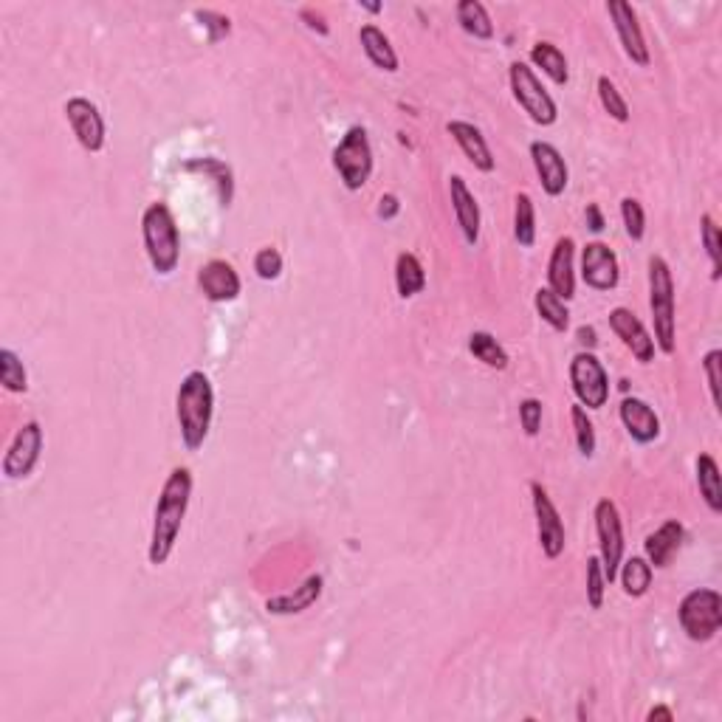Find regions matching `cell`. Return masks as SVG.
I'll list each match as a JSON object with an SVG mask.
<instances>
[{"instance_id": "1", "label": "cell", "mask_w": 722, "mask_h": 722, "mask_svg": "<svg viewBox=\"0 0 722 722\" xmlns=\"http://www.w3.org/2000/svg\"><path fill=\"white\" fill-rule=\"evenodd\" d=\"M189 500H192V471L187 466H175L158 491L156 511H153V531H150V548H147V559L153 567L170 562L187 519Z\"/></svg>"}, {"instance_id": "2", "label": "cell", "mask_w": 722, "mask_h": 722, "mask_svg": "<svg viewBox=\"0 0 722 722\" xmlns=\"http://www.w3.org/2000/svg\"><path fill=\"white\" fill-rule=\"evenodd\" d=\"M215 415V387L204 370H189L175 393V418L187 452L204 449Z\"/></svg>"}, {"instance_id": "3", "label": "cell", "mask_w": 722, "mask_h": 722, "mask_svg": "<svg viewBox=\"0 0 722 722\" xmlns=\"http://www.w3.org/2000/svg\"><path fill=\"white\" fill-rule=\"evenodd\" d=\"M142 243L153 271L170 277L181 263V235L173 209L164 201H153L142 212Z\"/></svg>"}, {"instance_id": "4", "label": "cell", "mask_w": 722, "mask_h": 722, "mask_svg": "<svg viewBox=\"0 0 722 722\" xmlns=\"http://www.w3.org/2000/svg\"><path fill=\"white\" fill-rule=\"evenodd\" d=\"M649 311H652V328H655V347L660 353L672 356L677 347V322H675V280L669 263L652 254L649 257Z\"/></svg>"}, {"instance_id": "5", "label": "cell", "mask_w": 722, "mask_h": 722, "mask_svg": "<svg viewBox=\"0 0 722 722\" xmlns=\"http://www.w3.org/2000/svg\"><path fill=\"white\" fill-rule=\"evenodd\" d=\"M680 627L694 644H708L722 629V596L711 587H697L677 607Z\"/></svg>"}, {"instance_id": "6", "label": "cell", "mask_w": 722, "mask_h": 722, "mask_svg": "<svg viewBox=\"0 0 722 722\" xmlns=\"http://www.w3.org/2000/svg\"><path fill=\"white\" fill-rule=\"evenodd\" d=\"M373 147L367 139V130L361 125H353L342 136V142L333 147V170L339 173L347 192H359L367 187L370 175H373Z\"/></svg>"}, {"instance_id": "7", "label": "cell", "mask_w": 722, "mask_h": 722, "mask_svg": "<svg viewBox=\"0 0 722 722\" xmlns=\"http://www.w3.org/2000/svg\"><path fill=\"white\" fill-rule=\"evenodd\" d=\"M508 82H511V94L517 99V105L528 116L531 122L539 127L556 125L559 119V108L553 102V96L548 94V88L542 85V79L536 77V71L528 63H511L508 68Z\"/></svg>"}, {"instance_id": "8", "label": "cell", "mask_w": 722, "mask_h": 722, "mask_svg": "<svg viewBox=\"0 0 722 722\" xmlns=\"http://www.w3.org/2000/svg\"><path fill=\"white\" fill-rule=\"evenodd\" d=\"M593 519H596V536H598V559H601V570L607 584H613L618 576V567L624 562V525H621V514L618 505L610 497H601L593 508Z\"/></svg>"}, {"instance_id": "9", "label": "cell", "mask_w": 722, "mask_h": 722, "mask_svg": "<svg viewBox=\"0 0 722 722\" xmlns=\"http://www.w3.org/2000/svg\"><path fill=\"white\" fill-rule=\"evenodd\" d=\"M570 387L584 409H601L610 401V373L598 361L596 353L579 350L570 359Z\"/></svg>"}, {"instance_id": "10", "label": "cell", "mask_w": 722, "mask_h": 722, "mask_svg": "<svg viewBox=\"0 0 722 722\" xmlns=\"http://www.w3.org/2000/svg\"><path fill=\"white\" fill-rule=\"evenodd\" d=\"M46 435L40 421H26L17 429V435L9 443L6 455H3V477L6 480H26L37 469L40 457H43Z\"/></svg>"}, {"instance_id": "11", "label": "cell", "mask_w": 722, "mask_h": 722, "mask_svg": "<svg viewBox=\"0 0 722 722\" xmlns=\"http://www.w3.org/2000/svg\"><path fill=\"white\" fill-rule=\"evenodd\" d=\"M531 500H534V517H536V536H539V548L545 553V559H559L565 553L567 531L559 508L550 500L548 488L542 483H531Z\"/></svg>"}, {"instance_id": "12", "label": "cell", "mask_w": 722, "mask_h": 722, "mask_svg": "<svg viewBox=\"0 0 722 722\" xmlns=\"http://www.w3.org/2000/svg\"><path fill=\"white\" fill-rule=\"evenodd\" d=\"M65 119H68V125L74 130V136H77V142L82 150H88V153H102L108 130H105L102 113H99V108H96L91 99H85V96H71V99L65 102Z\"/></svg>"}, {"instance_id": "13", "label": "cell", "mask_w": 722, "mask_h": 722, "mask_svg": "<svg viewBox=\"0 0 722 722\" xmlns=\"http://www.w3.org/2000/svg\"><path fill=\"white\" fill-rule=\"evenodd\" d=\"M581 280L593 291H613L618 285L621 266H618V257L607 243L593 240L581 249Z\"/></svg>"}, {"instance_id": "14", "label": "cell", "mask_w": 722, "mask_h": 722, "mask_svg": "<svg viewBox=\"0 0 722 722\" xmlns=\"http://www.w3.org/2000/svg\"><path fill=\"white\" fill-rule=\"evenodd\" d=\"M607 15L613 17L615 34H618V40H621L624 54H627L635 65L646 68V65L652 63V54H649L644 29H641V23H638L635 9H632L629 3H624V0H613V3H607Z\"/></svg>"}, {"instance_id": "15", "label": "cell", "mask_w": 722, "mask_h": 722, "mask_svg": "<svg viewBox=\"0 0 722 722\" xmlns=\"http://www.w3.org/2000/svg\"><path fill=\"white\" fill-rule=\"evenodd\" d=\"M610 330H613L615 336L621 339V345L627 347L629 353L641 361V364L655 361V350H658L655 339H652V333L644 328V322L632 314L629 308L618 305V308L610 311Z\"/></svg>"}, {"instance_id": "16", "label": "cell", "mask_w": 722, "mask_h": 722, "mask_svg": "<svg viewBox=\"0 0 722 722\" xmlns=\"http://www.w3.org/2000/svg\"><path fill=\"white\" fill-rule=\"evenodd\" d=\"M548 288L565 302L576 297V240L570 235L559 237L550 252Z\"/></svg>"}, {"instance_id": "17", "label": "cell", "mask_w": 722, "mask_h": 722, "mask_svg": "<svg viewBox=\"0 0 722 722\" xmlns=\"http://www.w3.org/2000/svg\"><path fill=\"white\" fill-rule=\"evenodd\" d=\"M531 158H534L536 175H539V184L545 189V195H550V198L565 195L567 184H570L565 156L550 142H534L531 144Z\"/></svg>"}, {"instance_id": "18", "label": "cell", "mask_w": 722, "mask_h": 722, "mask_svg": "<svg viewBox=\"0 0 722 722\" xmlns=\"http://www.w3.org/2000/svg\"><path fill=\"white\" fill-rule=\"evenodd\" d=\"M198 285H201V291H204V297L209 302H235L240 297V277H237V271L232 263H226V260H209L201 266L198 271Z\"/></svg>"}, {"instance_id": "19", "label": "cell", "mask_w": 722, "mask_h": 722, "mask_svg": "<svg viewBox=\"0 0 722 722\" xmlns=\"http://www.w3.org/2000/svg\"><path fill=\"white\" fill-rule=\"evenodd\" d=\"M618 418L627 429V435L635 443H655L660 438V418L655 409L646 404L644 398H624L618 407Z\"/></svg>"}, {"instance_id": "20", "label": "cell", "mask_w": 722, "mask_h": 722, "mask_svg": "<svg viewBox=\"0 0 722 722\" xmlns=\"http://www.w3.org/2000/svg\"><path fill=\"white\" fill-rule=\"evenodd\" d=\"M449 198H452V209H455L457 226H460V235L469 246H477L480 240V204L474 198V192L469 189V184L460 178V175H452L449 178Z\"/></svg>"}, {"instance_id": "21", "label": "cell", "mask_w": 722, "mask_h": 722, "mask_svg": "<svg viewBox=\"0 0 722 722\" xmlns=\"http://www.w3.org/2000/svg\"><path fill=\"white\" fill-rule=\"evenodd\" d=\"M446 130H449V136L457 142V147L463 150V156L469 158L480 173H494L497 161H494V153H491V147H488L486 136H483L480 127L471 125V122H463V119H452V122L446 125Z\"/></svg>"}, {"instance_id": "22", "label": "cell", "mask_w": 722, "mask_h": 722, "mask_svg": "<svg viewBox=\"0 0 722 722\" xmlns=\"http://www.w3.org/2000/svg\"><path fill=\"white\" fill-rule=\"evenodd\" d=\"M683 539H686V528L680 519H666L655 534L646 536L644 559L652 565V570H663L672 565L677 550L683 548Z\"/></svg>"}, {"instance_id": "23", "label": "cell", "mask_w": 722, "mask_h": 722, "mask_svg": "<svg viewBox=\"0 0 722 722\" xmlns=\"http://www.w3.org/2000/svg\"><path fill=\"white\" fill-rule=\"evenodd\" d=\"M322 590H325V579L314 573L308 579L302 581L299 587H294L291 593H280V596L268 598L266 610L271 615H299L305 610H311L316 601L322 598Z\"/></svg>"}, {"instance_id": "24", "label": "cell", "mask_w": 722, "mask_h": 722, "mask_svg": "<svg viewBox=\"0 0 722 722\" xmlns=\"http://www.w3.org/2000/svg\"><path fill=\"white\" fill-rule=\"evenodd\" d=\"M361 51L367 54V60L376 65L378 71L395 74L398 71V54H395L393 40L378 29L376 23H364L359 29Z\"/></svg>"}, {"instance_id": "25", "label": "cell", "mask_w": 722, "mask_h": 722, "mask_svg": "<svg viewBox=\"0 0 722 722\" xmlns=\"http://www.w3.org/2000/svg\"><path fill=\"white\" fill-rule=\"evenodd\" d=\"M184 170L212 178V184L218 189L220 206H232V198H235V175H232V167H229L226 161L212 156L189 158V161H184Z\"/></svg>"}, {"instance_id": "26", "label": "cell", "mask_w": 722, "mask_h": 722, "mask_svg": "<svg viewBox=\"0 0 722 722\" xmlns=\"http://www.w3.org/2000/svg\"><path fill=\"white\" fill-rule=\"evenodd\" d=\"M694 471H697V488H700V497L708 505L711 514H722V480H720V466L711 455H703L694 460Z\"/></svg>"}, {"instance_id": "27", "label": "cell", "mask_w": 722, "mask_h": 722, "mask_svg": "<svg viewBox=\"0 0 722 722\" xmlns=\"http://www.w3.org/2000/svg\"><path fill=\"white\" fill-rule=\"evenodd\" d=\"M426 288L424 263L412 252H401L395 260V291L401 299L418 297Z\"/></svg>"}, {"instance_id": "28", "label": "cell", "mask_w": 722, "mask_h": 722, "mask_svg": "<svg viewBox=\"0 0 722 722\" xmlns=\"http://www.w3.org/2000/svg\"><path fill=\"white\" fill-rule=\"evenodd\" d=\"M528 57H531V63H534L536 68H542V74H545L553 85H567V82H570V65H567L565 51L559 46L542 40V43L531 46Z\"/></svg>"}, {"instance_id": "29", "label": "cell", "mask_w": 722, "mask_h": 722, "mask_svg": "<svg viewBox=\"0 0 722 722\" xmlns=\"http://www.w3.org/2000/svg\"><path fill=\"white\" fill-rule=\"evenodd\" d=\"M455 17L460 29L474 37V40H491L494 37V23L488 9L480 0H460L455 6Z\"/></svg>"}, {"instance_id": "30", "label": "cell", "mask_w": 722, "mask_h": 722, "mask_svg": "<svg viewBox=\"0 0 722 722\" xmlns=\"http://www.w3.org/2000/svg\"><path fill=\"white\" fill-rule=\"evenodd\" d=\"M652 565L646 562L644 556H632L627 562H621L618 567V576L615 579L621 581V587H624V593L629 598H641L649 593V587H652Z\"/></svg>"}, {"instance_id": "31", "label": "cell", "mask_w": 722, "mask_h": 722, "mask_svg": "<svg viewBox=\"0 0 722 722\" xmlns=\"http://www.w3.org/2000/svg\"><path fill=\"white\" fill-rule=\"evenodd\" d=\"M469 353L477 361H483L491 370H508V350H505L488 330H474L469 336Z\"/></svg>"}, {"instance_id": "32", "label": "cell", "mask_w": 722, "mask_h": 722, "mask_svg": "<svg viewBox=\"0 0 722 722\" xmlns=\"http://www.w3.org/2000/svg\"><path fill=\"white\" fill-rule=\"evenodd\" d=\"M534 305L539 319H542L548 328H553L556 333H565V330L570 328V311H567V302L556 297L550 288H539V291H536Z\"/></svg>"}, {"instance_id": "33", "label": "cell", "mask_w": 722, "mask_h": 722, "mask_svg": "<svg viewBox=\"0 0 722 722\" xmlns=\"http://www.w3.org/2000/svg\"><path fill=\"white\" fill-rule=\"evenodd\" d=\"M514 240L522 249H531L536 243V206L528 192H519L514 198Z\"/></svg>"}, {"instance_id": "34", "label": "cell", "mask_w": 722, "mask_h": 722, "mask_svg": "<svg viewBox=\"0 0 722 722\" xmlns=\"http://www.w3.org/2000/svg\"><path fill=\"white\" fill-rule=\"evenodd\" d=\"M0 384H3L6 393H15V395L29 390L26 367H23V361H20V356H17L15 350H9V347L0 350Z\"/></svg>"}, {"instance_id": "35", "label": "cell", "mask_w": 722, "mask_h": 722, "mask_svg": "<svg viewBox=\"0 0 722 722\" xmlns=\"http://www.w3.org/2000/svg\"><path fill=\"white\" fill-rule=\"evenodd\" d=\"M570 424H573V435H576L579 455L590 460V457L596 455V426H593L590 415H587V409L581 407V404H573V407H570Z\"/></svg>"}, {"instance_id": "36", "label": "cell", "mask_w": 722, "mask_h": 722, "mask_svg": "<svg viewBox=\"0 0 722 722\" xmlns=\"http://www.w3.org/2000/svg\"><path fill=\"white\" fill-rule=\"evenodd\" d=\"M598 102L601 108L610 113V119H615L618 125H627L629 122V105L627 99L621 96L618 85L610 77H598Z\"/></svg>"}, {"instance_id": "37", "label": "cell", "mask_w": 722, "mask_h": 722, "mask_svg": "<svg viewBox=\"0 0 722 722\" xmlns=\"http://www.w3.org/2000/svg\"><path fill=\"white\" fill-rule=\"evenodd\" d=\"M700 240H703V249H706L708 260H711V280L717 283L722 277V252H720V226L711 215L700 218Z\"/></svg>"}, {"instance_id": "38", "label": "cell", "mask_w": 722, "mask_h": 722, "mask_svg": "<svg viewBox=\"0 0 722 722\" xmlns=\"http://www.w3.org/2000/svg\"><path fill=\"white\" fill-rule=\"evenodd\" d=\"M621 220H624V232L629 240L641 243L646 235V212L638 198H621Z\"/></svg>"}, {"instance_id": "39", "label": "cell", "mask_w": 722, "mask_h": 722, "mask_svg": "<svg viewBox=\"0 0 722 722\" xmlns=\"http://www.w3.org/2000/svg\"><path fill=\"white\" fill-rule=\"evenodd\" d=\"M607 579H604V570H601V559L590 556L587 559V604L590 610H601L604 607V593H607Z\"/></svg>"}, {"instance_id": "40", "label": "cell", "mask_w": 722, "mask_h": 722, "mask_svg": "<svg viewBox=\"0 0 722 722\" xmlns=\"http://www.w3.org/2000/svg\"><path fill=\"white\" fill-rule=\"evenodd\" d=\"M254 271H257V277L266 280V283L280 280V274H283V254L277 252L274 246L260 249V252L254 254Z\"/></svg>"}, {"instance_id": "41", "label": "cell", "mask_w": 722, "mask_h": 722, "mask_svg": "<svg viewBox=\"0 0 722 722\" xmlns=\"http://www.w3.org/2000/svg\"><path fill=\"white\" fill-rule=\"evenodd\" d=\"M195 20H201V26L209 34V43H220L223 37L232 34V20L220 12H212V9H195Z\"/></svg>"}, {"instance_id": "42", "label": "cell", "mask_w": 722, "mask_h": 722, "mask_svg": "<svg viewBox=\"0 0 722 722\" xmlns=\"http://www.w3.org/2000/svg\"><path fill=\"white\" fill-rule=\"evenodd\" d=\"M720 367H722V350L720 347H714V350H708L706 356H703V373H706V381H708V393H711V404L720 409Z\"/></svg>"}, {"instance_id": "43", "label": "cell", "mask_w": 722, "mask_h": 722, "mask_svg": "<svg viewBox=\"0 0 722 722\" xmlns=\"http://www.w3.org/2000/svg\"><path fill=\"white\" fill-rule=\"evenodd\" d=\"M519 426L528 438H536L542 429V401L539 398H525L519 401Z\"/></svg>"}, {"instance_id": "44", "label": "cell", "mask_w": 722, "mask_h": 722, "mask_svg": "<svg viewBox=\"0 0 722 722\" xmlns=\"http://www.w3.org/2000/svg\"><path fill=\"white\" fill-rule=\"evenodd\" d=\"M299 20H302V23H305V26H308L311 32L322 34V37H325V34L330 32V26L325 23L322 12H314V9H299Z\"/></svg>"}, {"instance_id": "45", "label": "cell", "mask_w": 722, "mask_h": 722, "mask_svg": "<svg viewBox=\"0 0 722 722\" xmlns=\"http://www.w3.org/2000/svg\"><path fill=\"white\" fill-rule=\"evenodd\" d=\"M401 212V204H398V195L393 192H387V195H381V201H378V218L381 220H393L395 215Z\"/></svg>"}, {"instance_id": "46", "label": "cell", "mask_w": 722, "mask_h": 722, "mask_svg": "<svg viewBox=\"0 0 722 722\" xmlns=\"http://www.w3.org/2000/svg\"><path fill=\"white\" fill-rule=\"evenodd\" d=\"M587 226H590V232H604V215H601V206L598 204H590L587 206Z\"/></svg>"}, {"instance_id": "47", "label": "cell", "mask_w": 722, "mask_h": 722, "mask_svg": "<svg viewBox=\"0 0 722 722\" xmlns=\"http://www.w3.org/2000/svg\"><path fill=\"white\" fill-rule=\"evenodd\" d=\"M579 345L584 347V350H590V353L596 350L598 339H596V328H593V325H581V328H579Z\"/></svg>"}, {"instance_id": "48", "label": "cell", "mask_w": 722, "mask_h": 722, "mask_svg": "<svg viewBox=\"0 0 722 722\" xmlns=\"http://www.w3.org/2000/svg\"><path fill=\"white\" fill-rule=\"evenodd\" d=\"M646 720L649 722H655V720H663V722H672L675 720V711L672 708H666V706H655L649 714H646Z\"/></svg>"}, {"instance_id": "49", "label": "cell", "mask_w": 722, "mask_h": 722, "mask_svg": "<svg viewBox=\"0 0 722 722\" xmlns=\"http://www.w3.org/2000/svg\"><path fill=\"white\" fill-rule=\"evenodd\" d=\"M361 9H367V12H373V15H378V12H381L384 6H381V3H361Z\"/></svg>"}]
</instances>
